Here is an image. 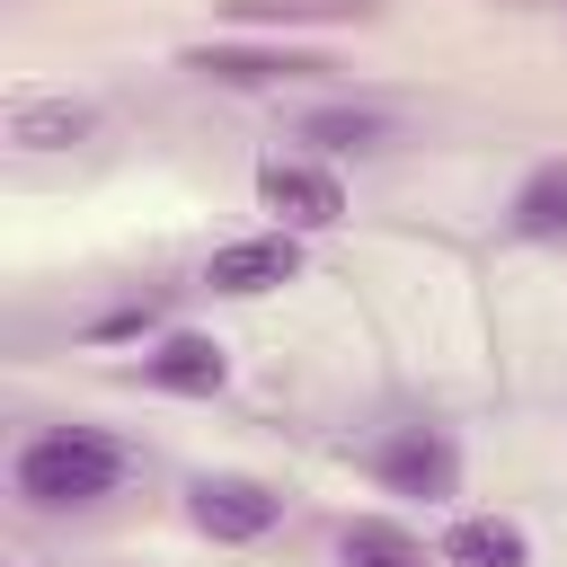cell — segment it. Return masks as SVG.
<instances>
[{
    "label": "cell",
    "mask_w": 567,
    "mask_h": 567,
    "mask_svg": "<svg viewBox=\"0 0 567 567\" xmlns=\"http://www.w3.org/2000/svg\"><path fill=\"white\" fill-rule=\"evenodd\" d=\"M9 478H18V496L44 505V514H53V505H97V496H115V478H124V443L97 434V425H44V434L18 443Z\"/></svg>",
    "instance_id": "obj_1"
},
{
    "label": "cell",
    "mask_w": 567,
    "mask_h": 567,
    "mask_svg": "<svg viewBox=\"0 0 567 567\" xmlns=\"http://www.w3.org/2000/svg\"><path fill=\"white\" fill-rule=\"evenodd\" d=\"M186 514H195V532L204 540H266L275 523H284V496L266 487V478H248V470H204L195 487H186Z\"/></svg>",
    "instance_id": "obj_2"
},
{
    "label": "cell",
    "mask_w": 567,
    "mask_h": 567,
    "mask_svg": "<svg viewBox=\"0 0 567 567\" xmlns=\"http://www.w3.org/2000/svg\"><path fill=\"white\" fill-rule=\"evenodd\" d=\"M257 204L275 213V230H328V221H346V186H337V168H319V159H257Z\"/></svg>",
    "instance_id": "obj_3"
},
{
    "label": "cell",
    "mask_w": 567,
    "mask_h": 567,
    "mask_svg": "<svg viewBox=\"0 0 567 567\" xmlns=\"http://www.w3.org/2000/svg\"><path fill=\"white\" fill-rule=\"evenodd\" d=\"M372 478L390 487V496H452L461 487V452H452V434L443 425H399V434H381L372 443Z\"/></svg>",
    "instance_id": "obj_4"
},
{
    "label": "cell",
    "mask_w": 567,
    "mask_h": 567,
    "mask_svg": "<svg viewBox=\"0 0 567 567\" xmlns=\"http://www.w3.org/2000/svg\"><path fill=\"white\" fill-rule=\"evenodd\" d=\"M230 381V346L204 337V328H168L151 354H142V390H168V399H213Z\"/></svg>",
    "instance_id": "obj_5"
},
{
    "label": "cell",
    "mask_w": 567,
    "mask_h": 567,
    "mask_svg": "<svg viewBox=\"0 0 567 567\" xmlns=\"http://www.w3.org/2000/svg\"><path fill=\"white\" fill-rule=\"evenodd\" d=\"M195 80H221V89H284V80H310L319 62L292 53V44H186L177 53Z\"/></svg>",
    "instance_id": "obj_6"
},
{
    "label": "cell",
    "mask_w": 567,
    "mask_h": 567,
    "mask_svg": "<svg viewBox=\"0 0 567 567\" xmlns=\"http://www.w3.org/2000/svg\"><path fill=\"white\" fill-rule=\"evenodd\" d=\"M0 124H9L18 151H71V142L97 133V106L89 97H62V89H9Z\"/></svg>",
    "instance_id": "obj_7"
},
{
    "label": "cell",
    "mask_w": 567,
    "mask_h": 567,
    "mask_svg": "<svg viewBox=\"0 0 567 567\" xmlns=\"http://www.w3.org/2000/svg\"><path fill=\"white\" fill-rule=\"evenodd\" d=\"M292 275H301V239H292V230L221 239V248L204 257V284H213V292H275V284H292Z\"/></svg>",
    "instance_id": "obj_8"
},
{
    "label": "cell",
    "mask_w": 567,
    "mask_h": 567,
    "mask_svg": "<svg viewBox=\"0 0 567 567\" xmlns=\"http://www.w3.org/2000/svg\"><path fill=\"white\" fill-rule=\"evenodd\" d=\"M434 558L443 567H532V532L514 514H461Z\"/></svg>",
    "instance_id": "obj_9"
},
{
    "label": "cell",
    "mask_w": 567,
    "mask_h": 567,
    "mask_svg": "<svg viewBox=\"0 0 567 567\" xmlns=\"http://www.w3.org/2000/svg\"><path fill=\"white\" fill-rule=\"evenodd\" d=\"M505 221H514V239H567V159H540V168L514 186Z\"/></svg>",
    "instance_id": "obj_10"
},
{
    "label": "cell",
    "mask_w": 567,
    "mask_h": 567,
    "mask_svg": "<svg viewBox=\"0 0 567 567\" xmlns=\"http://www.w3.org/2000/svg\"><path fill=\"white\" fill-rule=\"evenodd\" d=\"M337 567H425V549H416V532H408V523L354 514V523L337 532Z\"/></svg>",
    "instance_id": "obj_11"
},
{
    "label": "cell",
    "mask_w": 567,
    "mask_h": 567,
    "mask_svg": "<svg viewBox=\"0 0 567 567\" xmlns=\"http://www.w3.org/2000/svg\"><path fill=\"white\" fill-rule=\"evenodd\" d=\"M301 142H319V151H381L390 142V115H372V106H310L301 115Z\"/></svg>",
    "instance_id": "obj_12"
},
{
    "label": "cell",
    "mask_w": 567,
    "mask_h": 567,
    "mask_svg": "<svg viewBox=\"0 0 567 567\" xmlns=\"http://www.w3.org/2000/svg\"><path fill=\"white\" fill-rule=\"evenodd\" d=\"M372 0H230L239 27H328V18H363Z\"/></svg>",
    "instance_id": "obj_13"
},
{
    "label": "cell",
    "mask_w": 567,
    "mask_h": 567,
    "mask_svg": "<svg viewBox=\"0 0 567 567\" xmlns=\"http://www.w3.org/2000/svg\"><path fill=\"white\" fill-rule=\"evenodd\" d=\"M151 328H159V301H124V310L89 319L80 337H89V346H124V337H151Z\"/></svg>",
    "instance_id": "obj_14"
}]
</instances>
